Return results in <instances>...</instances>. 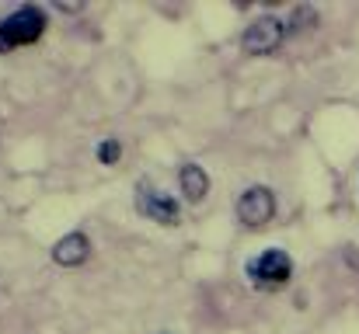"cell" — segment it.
Segmentation results:
<instances>
[{
  "mask_svg": "<svg viewBox=\"0 0 359 334\" xmlns=\"http://www.w3.org/2000/svg\"><path fill=\"white\" fill-rule=\"evenodd\" d=\"M42 32H46V11L28 4L0 21V53H11L18 46H32L42 39Z\"/></svg>",
  "mask_w": 359,
  "mask_h": 334,
  "instance_id": "1",
  "label": "cell"
},
{
  "mask_svg": "<svg viewBox=\"0 0 359 334\" xmlns=\"http://www.w3.org/2000/svg\"><path fill=\"white\" fill-rule=\"evenodd\" d=\"M290 275H293V261H290V254L279 251V247H269V251H262L258 258L248 261V279H251L255 286L276 289V286H286Z\"/></svg>",
  "mask_w": 359,
  "mask_h": 334,
  "instance_id": "2",
  "label": "cell"
},
{
  "mask_svg": "<svg viewBox=\"0 0 359 334\" xmlns=\"http://www.w3.org/2000/svg\"><path fill=\"white\" fill-rule=\"evenodd\" d=\"M283 35H286V25L279 18H258L255 25L244 28L241 46H244L248 56H269L283 46Z\"/></svg>",
  "mask_w": 359,
  "mask_h": 334,
  "instance_id": "3",
  "label": "cell"
},
{
  "mask_svg": "<svg viewBox=\"0 0 359 334\" xmlns=\"http://www.w3.org/2000/svg\"><path fill=\"white\" fill-rule=\"evenodd\" d=\"M136 209H140V216H147V220L161 223V226H175L178 223V202H175V195H164V192H157L154 185H147V181H140L136 185Z\"/></svg>",
  "mask_w": 359,
  "mask_h": 334,
  "instance_id": "4",
  "label": "cell"
},
{
  "mask_svg": "<svg viewBox=\"0 0 359 334\" xmlns=\"http://www.w3.org/2000/svg\"><path fill=\"white\" fill-rule=\"evenodd\" d=\"M276 216V195L262 185H251L238 199V220L244 226H265Z\"/></svg>",
  "mask_w": 359,
  "mask_h": 334,
  "instance_id": "5",
  "label": "cell"
},
{
  "mask_svg": "<svg viewBox=\"0 0 359 334\" xmlns=\"http://www.w3.org/2000/svg\"><path fill=\"white\" fill-rule=\"evenodd\" d=\"M88 254H91V240H88L84 233H67V237L56 240V247H53V261L63 265V268H70V265H84Z\"/></svg>",
  "mask_w": 359,
  "mask_h": 334,
  "instance_id": "6",
  "label": "cell"
},
{
  "mask_svg": "<svg viewBox=\"0 0 359 334\" xmlns=\"http://www.w3.org/2000/svg\"><path fill=\"white\" fill-rule=\"evenodd\" d=\"M178 185H182V195L189 202H203L206 192H210V174L199 167V164H185L178 171Z\"/></svg>",
  "mask_w": 359,
  "mask_h": 334,
  "instance_id": "7",
  "label": "cell"
},
{
  "mask_svg": "<svg viewBox=\"0 0 359 334\" xmlns=\"http://www.w3.org/2000/svg\"><path fill=\"white\" fill-rule=\"evenodd\" d=\"M119 157H122L119 139H105V143L98 146V160H102V164H116Z\"/></svg>",
  "mask_w": 359,
  "mask_h": 334,
  "instance_id": "8",
  "label": "cell"
}]
</instances>
